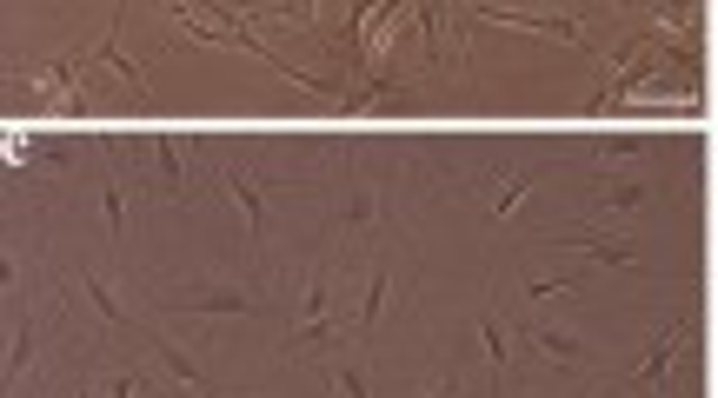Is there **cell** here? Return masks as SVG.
Wrapping results in <instances>:
<instances>
[{
  "mask_svg": "<svg viewBox=\"0 0 718 398\" xmlns=\"http://www.w3.org/2000/svg\"><path fill=\"white\" fill-rule=\"evenodd\" d=\"M672 352H678V332H659L652 352H645V366H639V385H645V392H659V378H665V366H672Z\"/></svg>",
  "mask_w": 718,
  "mask_h": 398,
  "instance_id": "obj_1",
  "label": "cell"
},
{
  "mask_svg": "<svg viewBox=\"0 0 718 398\" xmlns=\"http://www.w3.org/2000/svg\"><path fill=\"white\" fill-rule=\"evenodd\" d=\"M113 398H147V378H133V372H120V378H113Z\"/></svg>",
  "mask_w": 718,
  "mask_h": 398,
  "instance_id": "obj_9",
  "label": "cell"
},
{
  "mask_svg": "<svg viewBox=\"0 0 718 398\" xmlns=\"http://www.w3.org/2000/svg\"><path fill=\"white\" fill-rule=\"evenodd\" d=\"M479 339H486V352H492V366H506V352H512V345L499 339V325H492V319H479Z\"/></svg>",
  "mask_w": 718,
  "mask_h": 398,
  "instance_id": "obj_7",
  "label": "cell"
},
{
  "mask_svg": "<svg viewBox=\"0 0 718 398\" xmlns=\"http://www.w3.org/2000/svg\"><path fill=\"white\" fill-rule=\"evenodd\" d=\"M80 398H94V392H80Z\"/></svg>",
  "mask_w": 718,
  "mask_h": 398,
  "instance_id": "obj_11",
  "label": "cell"
},
{
  "mask_svg": "<svg viewBox=\"0 0 718 398\" xmlns=\"http://www.w3.org/2000/svg\"><path fill=\"white\" fill-rule=\"evenodd\" d=\"M333 392L339 398H366V378H359V372H333Z\"/></svg>",
  "mask_w": 718,
  "mask_h": 398,
  "instance_id": "obj_8",
  "label": "cell"
},
{
  "mask_svg": "<svg viewBox=\"0 0 718 398\" xmlns=\"http://www.w3.org/2000/svg\"><path fill=\"white\" fill-rule=\"evenodd\" d=\"M160 358H166V366H174V372H180V385H193V392H200V385H207V378H200V366H193V358H186V352H180V345H160Z\"/></svg>",
  "mask_w": 718,
  "mask_h": 398,
  "instance_id": "obj_3",
  "label": "cell"
},
{
  "mask_svg": "<svg viewBox=\"0 0 718 398\" xmlns=\"http://www.w3.org/2000/svg\"><path fill=\"white\" fill-rule=\"evenodd\" d=\"M227 186H233V199L253 213V233H266V199H260V186H253L247 172H227Z\"/></svg>",
  "mask_w": 718,
  "mask_h": 398,
  "instance_id": "obj_2",
  "label": "cell"
},
{
  "mask_svg": "<svg viewBox=\"0 0 718 398\" xmlns=\"http://www.w3.org/2000/svg\"><path fill=\"white\" fill-rule=\"evenodd\" d=\"M426 398H459V378H446V385H433Z\"/></svg>",
  "mask_w": 718,
  "mask_h": 398,
  "instance_id": "obj_10",
  "label": "cell"
},
{
  "mask_svg": "<svg viewBox=\"0 0 718 398\" xmlns=\"http://www.w3.org/2000/svg\"><path fill=\"white\" fill-rule=\"evenodd\" d=\"M539 345H545L552 358H566V366H579V339H566V332H545Z\"/></svg>",
  "mask_w": 718,
  "mask_h": 398,
  "instance_id": "obj_6",
  "label": "cell"
},
{
  "mask_svg": "<svg viewBox=\"0 0 718 398\" xmlns=\"http://www.w3.org/2000/svg\"><path fill=\"white\" fill-rule=\"evenodd\" d=\"M193 313H247V299L239 292H207V299H186Z\"/></svg>",
  "mask_w": 718,
  "mask_h": 398,
  "instance_id": "obj_5",
  "label": "cell"
},
{
  "mask_svg": "<svg viewBox=\"0 0 718 398\" xmlns=\"http://www.w3.org/2000/svg\"><path fill=\"white\" fill-rule=\"evenodd\" d=\"M87 299H94V313H100V319H107V325H120V319H127V313H120V305H113V292H107V286H100V279H94V272H87Z\"/></svg>",
  "mask_w": 718,
  "mask_h": 398,
  "instance_id": "obj_4",
  "label": "cell"
}]
</instances>
